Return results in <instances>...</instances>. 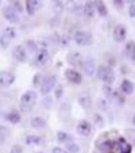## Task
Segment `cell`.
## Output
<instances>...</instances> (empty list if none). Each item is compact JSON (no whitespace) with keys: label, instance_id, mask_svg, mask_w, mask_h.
<instances>
[{"label":"cell","instance_id":"1","mask_svg":"<svg viewBox=\"0 0 135 153\" xmlns=\"http://www.w3.org/2000/svg\"><path fill=\"white\" fill-rule=\"evenodd\" d=\"M35 103H37V92L35 91H27V92H24L20 96V102H19L20 111L29 113L35 106Z\"/></svg>","mask_w":135,"mask_h":153},{"label":"cell","instance_id":"2","mask_svg":"<svg viewBox=\"0 0 135 153\" xmlns=\"http://www.w3.org/2000/svg\"><path fill=\"white\" fill-rule=\"evenodd\" d=\"M97 76L105 85H109L111 83L115 81V73H114L112 68L105 67V65H101L97 68Z\"/></svg>","mask_w":135,"mask_h":153},{"label":"cell","instance_id":"3","mask_svg":"<svg viewBox=\"0 0 135 153\" xmlns=\"http://www.w3.org/2000/svg\"><path fill=\"white\" fill-rule=\"evenodd\" d=\"M73 39H75L76 43L80 45V46H88V45L92 43V35H91V33H88V31L78 30V31L75 33Z\"/></svg>","mask_w":135,"mask_h":153},{"label":"cell","instance_id":"4","mask_svg":"<svg viewBox=\"0 0 135 153\" xmlns=\"http://www.w3.org/2000/svg\"><path fill=\"white\" fill-rule=\"evenodd\" d=\"M55 83H57V80H55L54 76H49V77L43 79L42 84H41V92H42V95H47L54 88Z\"/></svg>","mask_w":135,"mask_h":153},{"label":"cell","instance_id":"5","mask_svg":"<svg viewBox=\"0 0 135 153\" xmlns=\"http://www.w3.org/2000/svg\"><path fill=\"white\" fill-rule=\"evenodd\" d=\"M3 14H4V18L8 20L10 23H18V22H19V16H18V12L15 11V8H14L12 6L4 7Z\"/></svg>","mask_w":135,"mask_h":153},{"label":"cell","instance_id":"6","mask_svg":"<svg viewBox=\"0 0 135 153\" xmlns=\"http://www.w3.org/2000/svg\"><path fill=\"white\" fill-rule=\"evenodd\" d=\"M15 77L12 73L6 72V71H1L0 72V88H7L10 87L12 83H14Z\"/></svg>","mask_w":135,"mask_h":153},{"label":"cell","instance_id":"7","mask_svg":"<svg viewBox=\"0 0 135 153\" xmlns=\"http://www.w3.org/2000/svg\"><path fill=\"white\" fill-rule=\"evenodd\" d=\"M81 68H83L84 72L89 76H92V75L96 73V65H95V61H93L92 58H86V60H84L83 62H81Z\"/></svg>","mask_w":135,"mask_h":153},{"label":"cell","instance_id":"8","mask_svg":"<svg viewBox=\"0 0 135 153\" xmlns=\"http://www.w3.org/2000/svg\"><path fill=\"white\" fill-rule=\"evenodd\" d=\"M65 76H66V79L73 84H80L81 81H83V76H81V73L77 72L76 69H66Z\"/></svg>","mask_w":135,"mask_h":153},{"label":"cell","instance_id":"9","mask_svg":"<svg viewBox=\"0 0 135 153\" xmlns=\"http://www.w3.org/2000/svg\"><path fill=\"white\" fill-rule=\"evenodd\" d=\"M127 37V30L123 25H118V26L114 29V39L116 42H123Z\"/></svg>","mask_w":135,"mask_h":153},{"label":"cell","instance_id":"10","mask_svg":"<svg viewBox=\"0 0 135 153\" xmlns=\"http://www.w3.org/2000/svg\"><path fill=\"white\" fill-rule=\"evenodd\" d=\"M91 130H92V127H91V123L86 121H80L77 125V133L80 134V136L83 137H86L91 134Z\"/></svg>","mask_w":135,"mask_h":153},{"label":"cell","instance_id":"11","mask_svg":"<svg viewBox=\"0 0 135 153\" xmlns=\"http://www.w3.org/2000/svg\"><path fill=\"white\" fill-rule=\"evenodd\" d=\"M47 60H49V52H47L45 48L39 49L37 52V57H35V62L38 65H43V64H46Z\"/></svg>","mask_w":135,"mask_h":153},{"label":"cell","instance_id":"12","mask_svg":"<svg viewBox=\"0 0 135 153\" xmlns=\"http://www.w3.org/2000/svg\"><path fill=\"white\" fill-rule=\"evenodd\" d=\"M14 57L16 58L19 62H24L27 60V53H26V49L23 46H16L14 49Z\"/></svg>","mask_w":135,"mask_h":153},{"label":"cell","instance_id":"13","mask_svg":"<svg viewBox=\"0 0 135 153\" xmlns=\"http://www.w3.org/2000/svg\"><path fill=\"white\" fill-rule=\"evenodd\" d=\"M118 149L120 153H131L132 152V146L130 142H127L124 138H119L118 141Z\"/></svg>","mask_w":135,"mask_h":153},{"label":"cell","instance_id":"14","mask_svg":"<svg viewBox=\"0 0 135 153\" xmlns=\"http://www.w3.org/2000/svg\"><path fill=\"white\" fill-rule=\"evenodd\" d=\"M120 90H122V92H123V94H126V95H130V94L134 92L135 85H134V83H132V81H130V80H127V79H126V80L122 81Z\"/></svg>","mask_w":135,"mask_h":153},{"label":"cell","instance_id":"15","mask_svg":"<svg viewBox=\"0 0 135 153\" xmlns=\"http://www.w3.org/2000/svg\"><path fill=\"white\" fill-rule=\"evenodd\" d=\"M7 121L11 122V123H19L20 122V113L16 110H11L8 114H7Z\"/></svg>","mask_w":135,"mask_h":153},{"label":"cell","instance_id":"16","mask_svg":"<svg viewBox=\"0 0 135 153\" xmlns=\"http://www.w3.org/2000/svg\"><path fill=\"white\" fill-rule=\"evenodd\" d=\"M68 62L72 65H77L81 62V54L78 52H70L68 54Z\"/></svg>","mask_w":135,"mask_h":153},{"label":"cell","instance_id":"17","mask_svg":"<svg viewBox=\"0 0 135 153\" xmlns=\"http://www.w3.org/2000/svg\"><path fill=\"white\" fill-rule=\"evenodd\" d=\"M30 123H31V126L34 127V129H42V127L46 126V121L43 118H41V117H34Z\"/></svg>","mask_w":135,"mask_h":153},{"label":"cell","instance_id":"18","mask_svg":"<svg viewBox=\"0 0 135 153\" xmlns=\"http://www.w3.org/2000/svg\"><path fill=\"white\" fill-rule=\"evenodd\" d=\"M84 14L89 18H92L95 15V4H93V1H88V3L84 4Z\"/></svg>","mask_w":135,"mask_h":153},{"label":"cell","instance_id":"19","mask_svg":"<svg viewBox=\"0 0 135 153\" xmlns=\"http://www.w3.org/2000/svg\"><path fill=\"white\" fill-rule=\"evenodd\" d=\"M78 104H80L83 108H89V107L92 106V100L89 98L88 95H81L78 98Z\"/></svg>","mask_w":135,"mask_h":153},{"label":"cell","instance_id":"20","mask_svg":"<svg viewBox=\"0 0 135 153\" xmlns=\"http://www.w3.org/2000/svg\"><path fill=\"white\" fill-rule=\"evenodd\" d=\"M95 4V10H97V14L101 15V16H105L107 15V7L103 1H93Z\"/></svg>","mask_w":135,"mask_h":153},{"label":"cell","instance_id":"21","mask_svg":"<svg viewBox=\"0 0 135 153\" xmlns=\"http://www.w3.org/2000/svg\"><path fill=\"white\" fill-rule=\"evenodd\" d=\"M4 35H6L10 41L15 39V38H16V30H15L14 27H7V29L4 30Z\"/></svg>","mask_w":135,"mask_h":153},{"label":"cell","instance_id":"22","mask_svg":"<svg viewBox=\"0 0 135 153\" xmlns=\"http://www.w3.org/2000/svg\"><path fill=\"white\" fill-rule=\"evenodd\" d=\"M126 53L128 57H131V56L135 53V42L134 41H130V42L126 43Z\"/></svg>","mask_w":135,"mask_h":153},{"label":"cell","instance_id":"23","mask_svg":"<svg viewBox=\"0 0 135 153\" xmlns=\"http://www.w3.org/2000/svg\"><path fill=\"white\" fill-rule=\"evenodd\" d=\"M41 141H42V138H41V137H38V136H29L26 138V142L29 145H39Z\"/></svg>","mask_w":135,"mask_h":153},{"label":"cell","instance_id":"24","mask_svg":"<svg viewBox=\"0 0 135 153\" xmlns=\"http://www.w3.org/2000/svg\"><path fill=\"white\" fill-rule=\"evenodd\" d=\"M65 144H66V148H68V150H69V152H72V153L80 152V146H78V145H76L72 140H70V141H68V142H65Z\"/></svg>","mask_w":135,"mask_h":153},{"label":"cell","instance_id":"25","mask_svg":"<svg viewBox=\"0 0 135 153\" xmlns=\"http://www.w3.org/2000/svg\"><path fill=\"white\" fill-rule=\"evenodd\" d=\"M112 145H114V142L109 141V140H105V141H103V142H100V144H99V149L107 152V150H109L112 148Z\"/></svg>","mask_w":135,"mask_h":153},{"label":"cell","instance_id":"26","mask_svg":"<svg viewBox=\"0 0 135 153\" xmlns=\"http://www.w3.org/2000/svg\"><path fill=\"white\" fill-rule=\"evenodd\" d=\"M93 122H95V125L97 127H100V129L104 127V119L100 114H93Z\"/></svg>","mask_w":135,"mask_h":153},{"label":"cell","instance_id":"27","mask_svg":"<svg viewBox=\"0 0 135 153\" xmlns=\"http://www.w3.org/2000/svg\"><path fill=\"white\" fill-rule=\"evenodd\" d=\"M126 134H127V137H128V140H130V144L135 145V129H127Z\"/></svg>","mask_w":135,"mask_h":153},{"label":"cell","instance_id":"28","mask_svg":"<svg viewBox=\"0 0 135 153\" xmlns=\"http://www.w3.org/2000/svg\"><path fill=\"white\" fill-rule=\"evenodd\" d=\"M57 137H58V141H60V142H68V141H70V137L68 136L65 131H58Z\"/></svg>","mask_w":135,"mask_h":153},{"label":"cell","instance_id":"29","mask_svg":"<svg viewBox=\"0 0 135 153\" xmlns=\"http://www.w3.org/2000/svg\"><path fill=\"white\" fill-rule=\"evenodd\" d=\"M7 133H8V129H7L6 126H3V125H0V144L6 140Z\"/></svg>","mask_w":135,"mask_h":153},{"label":"cell","instance_id":"30","mask_svg":"<svg viewBox=\"0 0 135 153\" xmlns=\"http://www.w3.org/2000/svg\"><path fill=\"white\" fill-rule=\"evenodd\" d=\"M26 46H27V49H29L31 53H34V52H37V50H38L37 43H35L34 41H27V42H26Z\"/></svg>","mask_w":135,"mask_h":153},{"label":"cell","instance_id":"31","mask_svg":"<svg viewBox=\"0 0 135 153\" xmlns=\"http://www.w3.org/2000/svg\"><path fill=\"white\" fill-rule=\"evenodd\" d=\"M10 45V39L6 37V35H0V46L4 48V49H7Z\"/></svg>","mask_w":135,"mask_h":153},{"label":"cell","instance_id":"32","mask_svg":"<svg viewBox=\"0 0 135 153\" xmlns=\"http://www.w3.org/2000/svg\"><path fill=\"white\" fill-rule=\"evenodd\" d=\"M43 81V76L41 75V73H37V75L34 76V81H32V84L34 85H41Z\"/></svg>","mask_w":135,"mask_h":153},{"label":"cell","instance_id":"33","mask_svg":"<svg viewBox=\"0 0 135 153\" xmlns=\"http://www.w3.org/2000/svg\"><path fill=\"white\" fill-rule=\"evenodd\" d=\"M30 3H31V6H32V8L34 10H38V8H41V7L43 6V3L41 1V0H30Z\"/></svg>","mask_w":135,"mask_h":153},{"label":"cell","instance_id":"34","mask_svg":"<svg viewBox=\"0 0 135 153\" xmlns=\"http://www.w3.org/2000/svg\"><path fill=\"white\" fill-rule=\"evenodd\" d=\"M10 153H23V149H22L20 145H14L11 148V150H10Z\"/></svg>","mask_w":135,"mask_h":153},{"label":"cell","instance_id":"35","mask_svg":"<svg viewBox=\"0 0 135 153\" xmlns=\"http://www.w3.org/2000/svg\"><path fill=\"white\" fill-rule=\"evenodd\" d=\"M26 7H27V12H29V15H34L35 10L32 8L31 3H30V0H27V1H26Z\"/></svg>","mask_w":135,"mask_h":153},{"label":"cell","instance_id":"36","mask_svg":"<svg viewBox=\"0 0 135 153\" xmlns=\"http://www.w3.org/2000/svg\"><path fill=\"white\" fill-rule=\"evenodd\" d=\"M128 15L131 18H135V4H131L128 7Z\"/></svg>","mask_w":135,"mask_h":153},{"label":"cell","instance_id":"37","mask_svg":"<svg viewBox=\"0 0 135 153\" xmlns=\"http://www.w3.org/2000/svg\"><path fill=\"white\" fill-rule=\"evenodd\" d=\"M61 95H62V85H61V84H58L57 91H55V98L60 99V98H61Z\"/></svg>","mask_w":135,"mask_h":153},{"label":"cell","instance_id":"38","mask_svg":"<svg viewBox=\"0 0 135 153\" xmlns=\"http://www.w3.org/2000/svg\"><path fill=\"white\" fill-rule=\"evenodd\" d=\"M103 91H104V94H105L107 96H109L112 94V90H111V87H109V85H104L103 87Z\"/></svg>","mask_w":135,"mask_h":153},{"label":"cell","instance_id":"39","mask_svg":"<svg viewBox=\"0 0 135 153\" xmlns=\"http://www.w3.org/2000/svg\"><path fill=\"white\" fill-rule=\"evenodd\" d=\"M53 153H68L65 149L62 148H53Z\"/></svg>","mask_w":135,"mask_h":153},{"label":"cell","instance_id":"40","mask_svg":"<svg viewBox=\"0 0 135 153\" xmlns=\"http://www.w3.org/2000/svg\"><path fill=\"white\" fill-rule=\"evenodd\" d=\"M12 7H16V10L19 12H22V6H20V1H14V6Z\"/></svg>","mask_w":135,"mask_h":153},{"label":"cell","instance_id":"41","mask_svg":"<svg viewBox=\"0 0 135 153\" xmlns=\"http://www.w3.org/2000/svg\"><path fill=\"white\" fill-rule=\"evenodd\" d=\"M114 3H115V6H116V7H122V6H123L124 1H122V0H115Z\"/></svg>","mask_w":135,"mask_h":153},{"label":"cell","instance_id":"42","mask_svg":"<svg viewBox=\"0 0 135 153\" xmlns=\"http://www.w3.org/2000/svg\"><path fill=\"white\" fill-rule=\"evenodd\" d=\"M62 45L63 46H68V38H62Z\"/></svg>","mask_w":135,"mask_h":153},{"label":"cell","instance_id":"43","mask_svg":"<svg viewBox=\"0 0 135 153\" xmlns=\"http://www.w3.org/2000/svg\"><path fill=\"white\" fill-rule=\"evenodd\" d=\"M45 100H46V102H45V103H46V106L49 107V106H50V100H52V99H50V98H46Z\"/></svg>","mask_w":135,"mask_h":153},{"label":"cell","instance_id":"44","mask_svg":"<svg viewBox=\"0 0 135 153\" xmlns=\"http://www.w3.org/2000/svg\"><path fill=\"white\" fill-rule=\"evenodd\" d=\"M130 58H131V61H132V62L135 64V53H134V54H132V56H131V57H130Z\"/></svg>","mask_w":135,"mask_h":153},{"label":"cell","instance_id":"45","mask_svg":"<svg viewBox=\"0 0 135 153\" xmlns=\"http://www.w3.org/2000/svg\"><path fill=\"white\" fill-rule=\"evenodd\" d=\"M134 123H135V117H134Z\"/></svg>","mask_w":135,"mask_h":153}]
</instances>
